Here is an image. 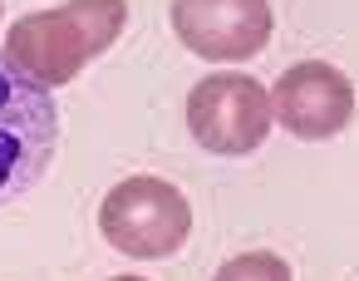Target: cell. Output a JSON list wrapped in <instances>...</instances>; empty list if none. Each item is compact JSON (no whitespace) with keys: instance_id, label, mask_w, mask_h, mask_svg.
Wrapping results in <instances>:
<instances>
[{"instance_id":"obj_7","label":"cell","mask_w":359,"mask_h":281,"mask_svg":"<svg viewBox=\"0 0 359 281\" xmlns=\"http://www.w3.org/2000/svg\"><path fill=\"white\" fill-rule=\"evenodd\" d=\"M212 281H290V266L276 251H241V256L222 261Z\"/></svg>"},{"instance_id":"obj_1","label":"cell","mask_w":359,"mask_h":281,"mask_svg":"<svg viewBox=\"0 0 359 281\" xmlns=\"http://www.w3.org/2000/svg\"><path fill=\"white\" fill-rule=\"evenodd\" d=\"M128 25V0H65L60 11H30L6 35V65L30 74L40 89L79 79Z\"/></svg>"},{"instance_id":"obj_8","label":"cell","mask_w":359,"mask_h":281,"mask_svg":"<svg viewBox=\"0 0 359 281\" xmlns=\"http://www.w3.org/2000/svg\"><path fill=\"white\" fill-rule=\"evenodd\" d=\"M114 281H148V276H114Z\"/></svg>"},{"instance_id":"obj_2","label":"cell","mask_w":359,"mask_h":281,"mask_svg":"<svg viewBox=\"0 0 359 281\" xmlns=\"http://www.w3.org/2000/svg\"><path fill=\"white\" fill-rule=\"evenodd\" d=\"M60 109L50 89L0 60V202L25 197L55 163Z\"/></svg>"},{"instance_id":"obj_3","label":"cell","mask_w":359,"mask_h":281,"mask_svg":"<svg viewBox=\"0 0 359 281\" xmlns=\"http://www.w3.org/2000/svg\"><path fill=\"white\" fill-rule=\"evenodd\" d=\"M99 232L109 247H118L123 256H138V261H158V256H172L187 232H192V207L187 197L163 183V178H128L118 183L104 207H99Z\"/></svg>"},{"instance_id":"obj_4","label":"cell","mask_w":359,"mask_h":281,"mask_svg":"<svg viewBox=\"0 0 359 281\" xmlns=\"http://www.w3.org/2000/svg\"><path fill=\"white\" fill-rule=\"evenodd\" d=\"M271 94L266 84H256L251 74H207L192 94H187V129L202 148L241 158L251 148L266 143L271 133Z\"/></svg>"},{"instance_id":"obj_5","label":"cell","mask_w":359,"mask_h":281,"mask_svg":"<svg viewBox=\"0 0 359 281\" xmlns=\"http://www.w3.org/2000/svg\"><path fill=\"white\" fill-rule=\"evenodd\" d=\"M177 40L212 65H236L266 50L276 20L266 0H172Z\"/></svg>"},{"instance_id":"obj_6","label":"cell","mask_w":359,"mask_h":281,"mask_svg":"<svg viewBox=\"0 0 359 281\" xmlns=\"http://www.w3.org/2000/svg\"><path fill=\"white\" fill-rule=\"evenodd\" d=\"M271 119L295 138H334L354 119V84L334 65H320V60L290 65L276 79Z\"/></svg>"}]
</instances>
